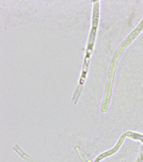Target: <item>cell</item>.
<instances>
[{
	"label": "cell",
	"mask_w": 143,
	"mask_h": 162,
	"mask_svg": "<svg viewBox=\"0 0 143 162\" xmlns=\"http://www.w3.org/2000/svg\"><path fill=\"white\" fill-rule=\"evenodd\" d=\"M13 149L15 151L16 153H18L19 156L23 159L25 160L27 162H38L35 159L23 151L18 144H16L13 147Z\"/></svg>",
	"instance_id": "1"
}]
</instances>
